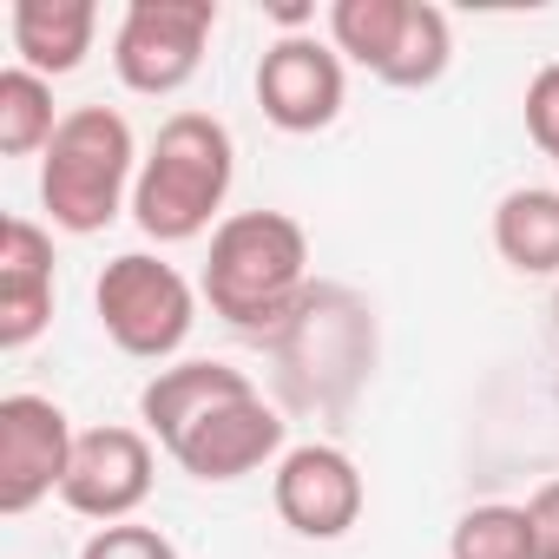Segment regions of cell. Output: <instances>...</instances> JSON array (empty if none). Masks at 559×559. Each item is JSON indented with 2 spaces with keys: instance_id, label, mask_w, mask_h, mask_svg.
I'll return each instance as SVG.
<instances>
[{
  "instance_id": "2e32d148",
  "label": "cell",
  "mask_w": 559,
  "mask_h": 559,
  "mask_svg": "<svg viewBox=\"0 0 559 559\" xmlns=\"http://www.w3.org/2000/svg\"><path fill=\"white\" fill-rule=\"evenodd\" d=\"M60 132L53 119V80L27 73V67H8L0 73V152L8 158H34L47 152Z\"/></svg>"
},
{
  "instance_id": "8fae6325",
  "label": "cell",
  "mask_w": 559,
  "mask_h": 559,
  "mask_svg": "<svg viewBox=\"0 0 559 559\" xmlns=\"http://www.w3.org/2000/svg\"><path fill=\"white\" fill-rule=\"evenodd\" d=\"M53 323V237L34 217L0 224V349H27Z\"/></svg>"
},
{
  "instance_id": "ac0fdd59",
  "label": "cell",
  "mask_w": 559,
  "mask_h": 559,
  "mask_svg": "<svg viewBox=\"0 0 559 559\" xmlns=\"http://www.w3.org/2000/svg\"><path fill=\"white\" fill-rule=\"evenodd\" d=\"M448 559H533V526L526 507H467L448 533Z\"/></svg>"
},
{
  "instance_id": "e0dca14e",
  "label": "cell",
  "mask_w": 559,
  "mask_h": 559,
  "mask_svg": "<svg viewBox=\"0 0 559 559\" xmlns=\"http://www.w3.org/2000/svg\"><path fill=\"white\" fill-rule=\"evenodd\" d=\"M448 60H454V27H448V14L428 8V0H415V8H408V34H402V47H395V60H389L382 86L421 93V86H435V80L448 73Z\"/></svg>"
},
{
  "instance_id": "d6986e66",
  "label": "cell",
  "mask_w": 559,
  "mask_h": 559,
  "mask_svg": "<svg viewBox=\"0 0 559 559\" xmlns=\"http://www.w3.org/2000/svg\"><path fill=\"white\" fill-rule=\"evenodd\" d=\"M80 559H178V546L158 533V526H139V520H119V526H99L86 539Z\"/></svg>"
},
{
  "instance_id": "9a60e30c",
  "label": "cell",
  "mask_w": 559,
  "mask_h": 559,
  "mask_svg": "<svg viewBox=\"0 0 559 559\" xmlns=\"http://www.w3.org/2000/svg\"><path fill=\"white\" fill-rule=\"evenodd\" d=\"M408 8L415 0H336L330 8V47L382 80L402 34H408Z\"/></svg>"
},
{
  "instance_id": "5bb4252c",
  "label": "cell",
  "mask_w": 559,
  "mask_h": 559,
  "mask_svg": "<svg viewBox=\"0 0 559 559\" xmlns=\"http://www.w3.org/2000/svg\"><path fill=\"white\" fill-rule=\"evenodd\" d=\"M493 250L520 276H559V191L520 185L493 204Z\"/></svg>"
},
{
  "instance_id": "6da1fadb",
  "label": "cell",
  "mask_w": 559,
  "mask_h": 559,
  "mask_svg": "<svg viewBox=\"0 0 559 559\" xmlns=\"http://www.w3.org/2000/svg\"><path fill=\"white\" fill-rule=\"evenodd\" d=\"M310 276V230L290 211H230L211 230V257H204V304L211 317H224L230 330H276Z\"/></svg>"
},
{
  "instance_id": "ffe728a7",
  "label": "cell",
  "mask_w": 559,
  "mask_h": 559,
  "mask_svg": "<svg viewBox=\"0 0 559 559\" xmlns=\"http://www.w3.org/2000/svg\"><path fill=\"white\" fill-rule=\"evenodd\" d=\"M526 132L552 158V171H559V60L526 80Z\"/></svg>"
},
{
  "instance_id": "8992f818",
  "label": "cell",
  "mask_w": 559,
  "mask_h": 559,
  "mask_svg": "<svg viewBox=\"0 0 559 559\" xmlns=\"http://www.w3.org/2000/svg\"><path fill=\"white\" fill-rule=\"evenodd\" d=\"M73 421L47 395H8L0 402V513H34L47 493L67 487L73 467Z\"/></svg>"
},
{
  "instance_id": "277c9868",
  "label": "cell",
  "mask_w": 559,
  "mask_h": 559,
  "mask_svg": "<svg viewBox=\"0 0 559 559\" xmlns=\"http://www.w3.org/2000/svg\"><path fill=\"white\" fill-rule=\"evenodd\" d=\"M93 304H99V330L139 356V362H165L185 349L191 323H198V290L185 284V276L152 257V250H126L99 270L93 284Z\"/></svg>"
},
{
  "instance_id": "5b68a950",
  "label": "cell",
  "mask_w": 559,
  "mask_h": 559,
  "mask_svg": "<svg viewBox=\"0 0 559 559\" xmlns=\"http://www.w3.org/2000/svg\"><path fill=\"white\" fill-rule=\"evenodd\" d=\"M217 34V0H132L112 34V73L145 93H185L204 67V47Z\"/></svg>"
},
{
  "instance_id": "4fadbf2b",
  "label": "cell",
  "mask_w": 559,
  "mask_h": 559,
  "mask_svg": "<svg viewBox=\"0 0 559 559\" xmlns=\"http://www.w3.org/2000/svg\"><path fill=\"white\" fill-rule=\"evenodd\" d=\"M8 34H14V67L40 73V80H67L86 67L93 34H99V8L93 0H14L8 8Z\"/></svg>"
},
{
  "instance_id": "7a4b0ae2",
  "label": "cell",
  "mask_w": 559,
  "mask_h": 559,
  "mask_svg": "<svg viewBox=\"0 0 559 559\" xmlns=\"http://www.w3.org/2000/svg\"><path fill=\"white\" fill-rule=\"evenodd\" d=\"M237 178V145L224 132V119L211 112H171L139 165L132 185V217L152 243H191L211 230V217L224 211Z\"/></svg>"
},
{
  "instance_id": "7402d4cb",
  "label": "cell",
  "mask_w": 559,
  "mask_h": 559,
  "mask_svg": "<svg viewBox=\"0 0 559 559\" xmlns=\"http://www.w3.org/2000/svg\"><path fill=\"white\" fill-rule=\"evenodd\" d=\"M552 317H559V297H552Z\"/></svg>"
},
{
  "instance_id": "52a82bcc",
  "label": "cell",
  "mask_w": 559,
  "mask_h": 559,
  "mask_svg": "<svg viewBox=\"0 0 559 559\" xmlns=\"http://www.w3.org/2000/svg\"><path fill=\"white\" fill-rule=\"evenodd\" d=\"M343 53L317 34H284V40H270L263 60H257V106L276 132H323L336 126L343 112Z\"/></svg>"
},
{
  "instance_id": "44dd1931",
  "label": "cell",
  "mask_w": 559,
  "mask_h": 559,
  "mask_svg": "<svg viewBox=\"0 0 559 559\" xmlns=\"http://www.w3.org/2000/svg\"><path fill=\"white\" fill-rule=\"evenodd\" d=\"M526 526H533V559H559V480H546L526 500Z\"/></svg>"
},
{
  "instance_id": "7c38bea8",
  "label": "cell",
  "mask_w": 559,
  "mask_h": 559,
  "mask_svg": "<svg viewBox=\"0 0 559 559\" xmlns=\"http://www.w3.org/2000/svg\"><path fill=\"white\" fill-rule=\"evenodd\" d=\"M237 395H250V376H243V369H230V362H171V369H158V376L145 382L139 421H145V435L171 454L211 408H224V402H237Z\"/></svg>"
},
{
  "instance_id": "3957f363",
  "label": "cell",
  "mask_w": 559,
  "mask_h": 559,
  "mask_svg": "<svg viewBox=\"0 0 559 559\" xmlns=\"http://www.w3.org/2000/svg\"><path fill=\"white\" fill-rule=\"evenodd\" d=\"M139 139L112 106H73L53 132V145L40 152V204L60 230L93 237L106 230L132 185H139Z\"/></svg>"
},
{
  "instance_id": "9c48e42d",
  "label": "cell",
  "mask_w": 559,
  "mask_h": 559,
  "mask_svg": "<svg viewBox=\"0 0 559 559\" xmlns=\"http://www.w3.org/2000/svg\"><path fill=\"white\" fill-rule=\"evenodd\" d=\"M152 435L139 428H86L73 441V467H67V487L60 500L80 513V520H99V526H119L145 507L152 493Z\"/></svg>"
},
{
  "instance_id": "ba28073f",
  "label": "cell",
  "mask_w": 559,
  "mask_h": 559,
  "mask_svg": "<svg viewBox=\"0 0 559 559\" xmlns=\"http://www.w3.org/2000/svg\"><path fill=\"white\" fill-rule=\"evenodd\" d=\"M270 500L297 539H343L362 520V467L330 441H304L276 461Z\"/></svg>"
},
{
  "instance_id": "30bf717a",
  "label": "cell",
  "mask_w": 559,
  "mask_h": 559,
  "mask_svg": "<svg viewBox=\"0 0 559 559\" xmlns=\"http://www.w3.org/2000/svg\"><path fill=\"white\" fill-rule=\"evenodd\" d=\"M276 454H284V415H276L257 389L237 395V402H224V408H211V415L171 448V461H178L191 480H204V487L243 480V474H257V467L276 461Z\"/></svg>"
}]
</instances>
